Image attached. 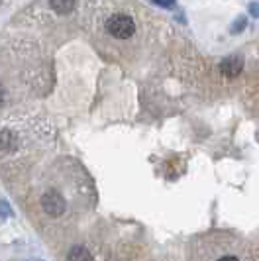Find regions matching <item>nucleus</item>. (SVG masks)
<instances>
[{
  "label": "nucleus",
  "instance_id": "obj_1",
  "mask_svg": "<svg viewBox=\"0 0 259 261\" xmlns=\"http://www.w3.org/2000/svg\"><path fill=\"white\" fill-rule=\"evenodd\" d=\"M106 28H108V34L118 39H128L130 36L136 32L134 20H132L130 16H126V14H114V16L106 22Z\"/></svg>",
  "mask_w": 259,
  "mask_h": 261
},
{
  "label": "nucleus",
  "instance_id": "obj_2",
  "mask_svg": "<svg viewBox=\"0 0 259 261\" xmlns=\"http://www.w3.org/2000/svg\"><path fill=\"white\" fill-rule=\"evenodd\" d=\"M41 204L49 216H61L65 212V198L57 191H47L41 198Z\"/></svg>",
  "mask_w": 259,
  "mask_h": 261
},
{
  "label": "nucleus",
  "instance_id": "obj_3",
  "mask_svg": "<svg viewBox=\"0 0 259 261\" xmlns=\"http://www.w3.org/2000/svg\"><path fill=\"white\" fill-rule=\"evenodd\" d=\"M242 69H244V61H242L240 57H226L220 65V71L226 77H236V75H240Z\"/></svg>",
  "mask_w": 259,
  "mask_h": 261
},
{
  "label": "nucleus",
  "instance_id": "obj_4",
  "mask_svg": "<svg viewBox=\"0 0 259 261\" xmlns=\"http://www.w3.org/2000/svg\"><path fill=\"white\" fill-rule=\"evenodd\" d=\"M75 2H77V0H49L51 8L57 14H69V12H73V8H75Z\"/></svg>",
  "mask_w": 259,
  "mask_h": 261
},
{
  "label": "nucleus",
  "instance_id": "obj_5",
  "mask_svg": "<svg viewBox=\"0 0 259 261\" xmlns=\"http://www.w3.org/2000/svg\"><path fill=\"white\" fill-rule=\"evenodd\" d=\"M91 253L87 248H73L69 251V261H91Z\"/></svg>",
  "mask_w": 259,
  "mask_h": 261
},
{
  "label": "nucleus",
  "instance_id": "obj_6",
  "mask_svg": "<svg viewBox=\"0 0 259 261\" xmlns=\"http://www.w3.org/2000/svg\"><path fill=\"white\" fill-rule=\"evenodd\" d=\"M156 2L157 6H163V8H175V0H151Z\"/></svg>",
  "mask_w": 259,
  "mask_h": 261
},
{
  "label": "nucleus",
  "instance_id": "obj_7",
  "mask_svg": "<svg viewBox=\"0 0 259 261\" xmlns=\"http://www.w3.org/2000/svg\"><path fill=\"white\" fill-rule=\"evenodd\" d=\"M251 14H253V16H259V4H251Z\"/></svg>",
  "mask_w": 259,
  "mask_h": 261
},
{
  "label": "nucleus",
  "instance_id": "obj_8",
  "mask_svg": "<svg viewBox=\"0 0 259 261\" xmlns=\"http://www.w3.org/2000/svg\"><path fill=\"white\" fill-rule=\"evenodd\" d=\"M218 261H238V259L232 257V255H228V257H222V259H218Z\"/></svg>",
  "mask_w": 259,
  "mask_h": 261
},
{
  "label": "nucleus",
  "instance_id": "obj_9",
  "mask_svg": "<svg viewBox=\"0 0 259 261\" xmlns=\"http://www.w3.org/2000/svg\"><path fill=\"white\" fill-rule=\"evenodd\" d=\"M2 100H4V91H2V87H0V105H2Z\"/></svg>",
  "mask_w": 259,
  "mask_h": 261
}]
</instances>
